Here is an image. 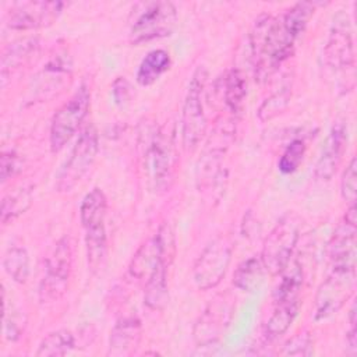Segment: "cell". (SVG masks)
<instances>
[{"instance_id": "cell-10", "label": "cell", "mask_w": 357, "mask_h": 357, "mask_svg": "<svg viewBox=\"0 0 357 357\" xmlns=\"http://www.w3.org/2000/svg\"><path fill=\"white\" fill-rule=\"evenodd\" d=\"M324 59L333 73H353L354 47L350 21L344 13H337L333 18L329 38L324 49Z\"/></svg>"}, {"instance_id": "cell-34", "label": "cell", "mask_w": 357, "mask_h": 357, "mask_svg": "<svg viewBox=\"0 0 357 357\" xmlns=\"http://www.w3.org/2000/svg\"><path fill=\"white\" fill-rule=\"evenodd\" d=\"M20 170L18 156L13 151H4L1 153V165H0V174L1 183H6L10 177H13Z\"/></svg>"}, {"instance_id": "cell-15", "label": "cell", "mask_w": 357, "mask_h": 357, "mask_svg": "<svg viewBox=\"0 0 357 357\" xmlns=\"http://www.w3.org/2000/svg\"><path fill=\"white\" fill-rule=\"evenodd\" d=\"M356 225L343 220L328 243L331 268H356Z\"/></svg>"}, {"instance_id": "cell-12", "label": "cell", "mask_w": 357, "mask_h": 357, "mask_svg": "<svg viewBox=\"0 0 357 357\" xmlns=\"http://www.w3.org/2000/svg\"><path fill=\"white\" fill-rule=\"evenodd\" d=\"M63 1H22L15 3L7 17V25L13 29H36L53 24L61 14Z\"/></svg>"}, {"instance_id": "cell-21", "label": "cell", "mask_w": 357, "mask_h": 357, "mask_svg": "<svg viewBox=\"0 0 357 357\" xmlns=\"http://www.w3.org/2000/svg\"><path fill=\"white\" fill-rule=\"evenodd\" d=\"M300 300L294 301H278L276 307L265 325V336L269 340L282 336L293 324L298 314Z\"/></svg>"}, {"instance_id": "cell-26", "label": "cell", "mask_w": 357, "mask_h": 357, "mask_svg": "<svg viewBox=\"0 0 357 357\" xmlns=\"http://www.w3.org/2000/svg\"><path fill=\"white\" fill-rule=\"evenodd\" d=\"M74 336L67 329L50 332L36 350L38 357H59L66 356L74 349Z\"/></svg>"}, {"instance_id": "cell-27", "label": "cell", "mask_w": 357, "mask_h": 357, "mask_svg": "<svg viewBox=\"0 0 357 357\" xmlns=\"http://www.w3.org/2000/svg\"><path fill=\"white\" fill-rule=\"evenodd\" d=\"M7 275L17 283H25L29 276V257L24 247H11L3 258Z\"/></svg>"}, {"instance_id": "cell-23", "label": "cell", "mask_w": 357, "mask_h": 357, "mask_svg": "<svg viewBox=\"0 0 357 357\" xmlns=\"http://www.w3.org/2000/svg\"><path fill=\"white\" fill-rule=\"evenodd\" d=\"M265 272L266 271L261 258H247L236 268L233 275V284L243 291H254L262 283Z\"/></svg>"}, {"instance_id": "cell-1", "label": "cell", "mask_w": 357, "mask_h": 357, "mask_svg": "<svg viewBox=\"0 0 357 357\" xmlns=\"http://www.w3.org/2000/svg\"><path fill=\"white\" fill-rule=\"evenodd\" d=\"M296 39L283 28L279 18L261 15L251 31L250 47L257 79L268 78L291 53Z\"/></svg>"}, {"instance_id": "cell-17", "label": "cell", "mask_w": 357, "mask_h": 357, "mask_svg": "<svg viewBox=\"0 0 357 357\" xmlns=\"http://www.w3.org/2000/svg\"><path fill=\"white\" fill-rule=\"evenodd\" d=\"M170 262L160 259L153 269V272L149 275L145 283V304L151 310H162L167 300H169V291H167V282H166V272Z\"/></svg>"}, {"instance_id": "cell-7", "label": "cell", "mask_w": 357, "mask_h": 357, "mask_svg": "<svg viewBox=\"0 0 357 357\" xmlns=\"http://www.w3.org/2000/svg\"><path fill=\"white\" fill-rule=\"evenodd\" d=\"M298 240V222L296 216H283L266 236L261 252L265 271L278 275L291 259Z\"/></svg>"}, {"instance_id": "cell-18", "label": "cell", "mask_w": 357, "mask_h": 357, "mask_svg": "<svg viewBox=\"0 0 357 357\" xmlns=\"http://www.w3.org/2000/svg\"><path fill=\"white\" fill-rule=\"evenodd\" d=\"M107 201L102 190L93 188L89 191L79 206V219L85 230L105 226Z\"/></svg>"}, {"instance_id": "cell-8", "label": "cell", "mask_w": 357, "mask_h": 357, "mask_svg": "<svg viewBox=\"0 0 357 357\" xmlns=\"http://www.w3.org/2000/svg\"><path fill=\"white\" fill-rule=\"evenodd\" d=\"M91 93L82 84L75 93L54 113L50 124V148L59 152L78 131L89 109Z\"/></svg>"}, {"instance_id": "cell-29", "label": "cell", "mask_w": 357, "mask_h": 357, "mask_svg": "<svg viewBox=\"0 0 357 357\" xmlns=\"http://www.w3.org/2000/svg\"><path fill=\"white\" fill-rule=\"evenodd\" d=\"M290 102V88L283 86L266 98L258 109V117L261 121H268L280 114Z\"/></svg>"}, {"instance_id": "cell-6", "label": "cell", "mask_w": 357, "mask_h": 357, "mask_svg": "<svg viewBox=\"0 0 357 357\" xmlns=\"http://www.w3.org/2000/svg\"><path fill=\"white\" fill-rule=\"evenodd\" d=\"M206 81V71L198 67L188 84L181 113V137L187 151H194L206 131V117L202 105V92Z\"/></svg>"}, {"instance_id": "cell-31", "label": "cell", "mask_w": 357, "mask_h": 357, "mask_svg": "<svg viewBox=\"0 0 357 357\" xmlns=\"http://www.w3.org/2000/svg\"><path fill=\"white\" fill-rule=\"evenodd\" d=\"M314 353L312 337L307 331H303L289 339L283 349L280 350L282 356H297V357H308Z\"/></svg>"}, {"instance_id": "cell-4", "label": "cell", "mask_w": 357, "mask_h": 357, "mask_svg": "<svg viewBox=\"0 0 357 357\" xmlns=\"http://www.w3.org/2000/svg\"><path fill=\"white\" fill-rule=\"evenodd\" d=\"M98 149V132L93 126H88L79 134L68 158L56 174V190L59 192L71 191L82 180L93 165Z\"/></svg>"}, {"instance_id": "cell-19", "label": "cell", "mask_w": 357, "mask_h": 357, "mask_svg": "<svg viewBox=\"0 0 357 357\" xmlns=\"http://www.w3.org/2000/svg\"><path fill=\"white\" fill-rule=\"evenodd\" d=\"M170 54L163 49L151 50L141 61L137 71V81L142 86L152 85L170 68Z\"/></svg>"}, {"instance_id": "cell-28", "label": "cell", "mask_w": 357, "mask_h": 357, "mask_svg": "<svg viewBox=\"0 0 357 357\" xmlns=\"http://www.w3.org/2000/svg\"><path fill=\"white\" fill-rule=\"evenodd\" d=\"M32 202V192L29 188H20L17 192L4 197L1 202V223L7 225L17 216L24 213Z\"/></svg>"}, {"instance_id": "cell-11", "label": "cell", "mask_w": 357, "mask_h": 357, "mask_svg": "<svg viewBox=\"0 0 357 357\" xmlns=\"http://www.w3.org/2000/svg\"><path fill=\"white\" fill-rule=\"evenodd\" d=\"M71 245L67 237L60 238L52 255L47 258L45 276L40 283V296L50 300L60 298L66 290L71 273Z\"/></svg>"}, {"instance_id": "cell-32", "label": "cell", "mask_w": 357, "mask_h": 357, "mask_svg": "<svg viewBox=\"0 0 357 357\" xmlns=\"http://www.w3.org/2000/svg\"><path fill=\"white\" fill-rule=\"evenodd\" d=\"M35 47H36L35 39H24L13 43L3 54V59H1L3 70H6L7 67L20 64L25 57H28V54L32 50H35Z\"/></svg>"}, {"instance_id": "cell-22", "label": "cell", "mask_w": 357, "mask_h": 357, "mask_svg": "<svg viewBox=\"0 0 357 357\" xmlns=\"http://www.w3.org/2000/svg\"><path fill=\"white\" fill-rule=\"evenodd\" d=\"M160 259L170 262L169 259H166L160 255L158 240H156V237H152L146 243H144L139 247V250L137 251V254L134 255L132 262L130 265V272L135 278L148 279Z\"/></svg>"}, {"instance_id": "cell-13", "label": "cell", "mask_w": 357, "mask_h": 357, "mask_svg": "<svg viewBox=\"0 0 357 357\" xmlns=\"http://www.w3.org/2000/svg\"><path fill=\"white\" fill-rule=\"evenodd\" d=\"M230 317L231 305L223 297L211 303L195 325L194 337L197 343L202 346L215 343L230 322Z\"/></svg>"}, {"instance_id": "cell-16", "label": "cell", "mask_w": 357, "mask_h": 357, "mask_svg": "<svg viewBox=\"0 0 357 357\" xmlns=\"http://www.w3.org/2000/svg\"><path fill=\"white\" fill-rule=\"evenodd\" d=\"M141 339V322L137 318H123L116 322L110 333L109 354L127 356L138 346Z\"/></svg>"}, {"instance_id": "cell-5", "label": "cell", "mask_w": 357, "mask_h": 357, "mask_svg": "<svg viewBox=\"0 0 357 357\" xmlns=\"http://www.w3.org/2000/svg\"><path fill=\"white\" fill-rule=\"evenodd\" d=\"M356 287V268H331V273L321 283L314 300V319L324 321L337 314L353 296Z\"/></svg>"}, {"instance_id": "cell-3", "label": "cell", "mask_w": 357, "mask_h": 357, "mask_svg": "<svg viewBox=\"0 0 357 357\" xmlns=\"http://www.w3.org/2000/svg\"><path fill=\"white\" fill-rule=\"evenodd\" d=\"M176 151L170 134L158 130L145 141L144 169L152 190L169 188L176 166Z\"/></svg>"}, {"instance_id": "cell-30", "label": "cell", "mask_w": 357, "mask_h": 357, "mask_svg": "<svg viewBox=\"0 0 357 357\" xmlns=\"http://www.w3.org/2000/svg\"><path fill=\"white\" fill-rule=\"evenodd\" d=\"M304 153H305L304 141L303 139L291 141L278 162L279 170L284 174H290V173L296 172L298 169L300 163L303 162Z\"/></svg>"}, {"instance_id": "cell-14", "label": "cell", "mask_w": 357, "mask_h": 357, "mask_svg": "<svg viewBox=\"0 0 357 357\" xmlns=\"http://www.w3.org/2000/svg\"><path fill=\"white\" fill-rule=\"evenodd\" d=\"M347 146V130L344 124L336 123L321 151L319 159L315 165V177L318 180H329L336 173Z\"/></svg>"}, {"instance_id": "cell-24", "label": "cell", "mask_w": 357, "mask_h": 357, "mask_svg": "<svg viewBox=\"0 0 357 357\" xmlns=\"http://www.w3.org/2000/svg\"><path fill=\"white\" fill-rule=\"evenodd\" d=\"M85 245H86L88 266L92 272H96L103 265L106 251H107L106 227L100 226V227L85 230Z\"/></svg>"}, {"instance_id": "cell-35", "label": "cell", "mask_w": 357, "mask_h": 357, "mask_svg": "<svg viewBox=\"0 0 357 357\" xmlns=\"http://www.w3.org/2000/svg\"><path fill=\"white\" fill-rule=\"evenodd\" d=\"M130 84L127 82V79L124 77H119L114 84H113V98L114 102L119 105L126 103L130 99L131 91H130Z\"/></svg>"}, {"instance_id": "cell-25", "label": "cell", "mask_w": 357, "mask_h": 357, "mask_svg": "<svg viewBox=\"0 0 357 357\" xmlns=\"http://www.w3.org/2000/svg\"><path fill=\"white\" fill-rule=\"evenodd\" d=\"M225 103L231 113H238L243 107L244 98L247 93V84L240 70H230L223 81Z\"/></svg>"}, {"instance_id": "cell-20", "label": "cell", "mask_w": 357, "mask_h": 357, "mask_svg": "<svg viewBox=\"0 0 357 357\" xmlns=\"http://www.w3.org/2000/svg\"><path fill=\"white\" fill-rule=\"evenodd\" d=\"M279 273L280 280L273 291L275 303L300 300L298 294L303 286V269L298 262L290 259L289 264Z\"/></svg>"}, {"instance_id": "cell-9", "label": "cell", "mask_w": 357, "mask_h": 357, "mask_svg": "<svg viewBox=\"0 0 357 357\" xmlns=\"http://www.w3.org/2000/svg\"><path fill=\"white\" fill-rule=\"evenodd\" d=\"M231 244L226 237L209 243L194 264L192 278L198 289L208 290L219 284L231 258Z\"/></svg>"}, {"instance_id": "cell-2", "label": "cell", "mask_w": 357, "mask_h": 357, "mask_svg": "<svg viewBox=\"0 0 357 357\" xmlns=\"http://www.w3.org/2000/svg\"><path fill=\"white\" fill-rule=\"evenodd\" d=\"M177 21V10L170 1L137 3L130 15V40L149 42L170 35Z\"/></svg>"}, {"instance_id": "cell-33", "label": "cell", "mask_w": 357, "mask_h": 357, "mask_svg": "<svg viewBox=\"0 0 357 357\" xmlns=\"http://www.w3.org/2000/svg\"><path fill=\"white\" fill-rule=\"evenodd\" d=\"M340 191L342 197L349 202V205L356 204V194H357V160L353 156L349 162L347 167L343 172L340 180Z\"/></svg>"}]
</instances>
